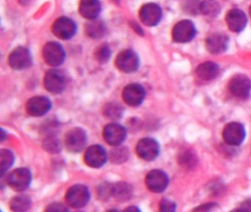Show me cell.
Returning <instances> with one entry per match:
<instances>
[{
  "label": "cell",
  "instance_id": "obj_1",
  "mask_svg": "<svg viewBox=\"0 0 251 212\" xmlns=\"http://www.w3.org/2000/svg\"><path fill=\"white\" fill-rule=\"evenodd\" d=\"M90 199V192L86 186L76 184L69 188L66 194L67 204L74 209L84 207Z\"/></svg>",
  "mask_w": 251,
  "mask_h": 212
},
{
  "label": "cell",
  "instance_id": "obj_2",
  "mask_svg": "<svg viewBox=\"0 0 251 212\" xmlns=\"http://www.w3.org/2000/svg\"><path fill=\"white\" fill-rule=\"evenodd\" d=\"M43 56L48 65L56 67L64 63L66 57L65 50L59 43L50 41L44 47Z\"/></svg>",
  "mask_w": 251,
  "mask_h": 212
},
{
  "label": "cell",
  "instance_id": "obj_3",
  "mask_svg": "<svg viewBox=\"0 0 251 212\" xmlns=\"http://www.w3.org/2000/svg\"><path fill=\"white\" fill-rule=\"evenodd\" d=\"M87 143V135L82 128H75L69 131L64 138L67 150L72 153H79L83 150Z\"/></svg>",
  "mask_w": 251,
  "mask_h": 212
},
{
  "label": "cell",
  "instance_id": "obj_4",
  "mask_svg": "<svg viewBox=\"0 0 251 212\" xmlns=\"http://www.w3.org/2000/svg\"><path fill=\"white\" fill-rule=\"evenodd\" d=\"M31 172L27 168H18L13 171L7 178V182L11 188L17 191L27 189L31 183Z\"/></svg>",
  "mask_w": 251,
  "mask_h": 212
},
{
  "label": "cell",
  "instance_id": "obj_5",
  "mask_svg": "<svg viewBox=\"0 0 251 212\" xmlns=\"http://www.w3.org/2000/svg\"><path fill=\"white\" fill-rule=\"evenodd\" d=\"M44 82L48 91L52 94H60L67 86V78L61 70L50 69L45 75Z\"/></svg>",
  "mask_w": 251,
  "mask_h": 212
},
{
  "label": "cell",
  "instance_id": "obj_6",
  "mask_svg": "<svg viewBox=\"0 0 251 212\" xmlns=\"http://www.w3.org/2000/svg\"><path fill=\"white\" fill-rule=\"evenodd\" d=\"M139 57L136 53L131 50H126L121 52L115 60L117 69L125 73H132L136 72L139 66Z\"/></svg>",
  "mask_w": 251,
  "mask_h": 212
},
{
  "label": "cell",
  "instance_id": "obj_7",
  "mask_svg": "<svg viewBox=\"0 0 251 212\" xmlns=\"http://www.w3.org/2000/svg\"><path fill=\"white\" fill-rule=\"evenodd\" d=\"M8 61L11 67L15 70H24L31 66L33 58L28 49L19 47L11 52Z\"/></svg>",
  "mask_w": 251,
  "mask_h": 212
},
{
  "label": "cell",
  "instance_id": "obj_8",
  "mask_svg": "<svg viewBox=\"0 0 251 212\" xmlns=\"http://www.w3.org/2000/svg\"><path fill=\"white\" fill-rule=\"evenodd\" d=\"M138 156L145 160H155L160 153V146L156 140L152 138H144L136 145Z\"/></svg>",
  "mask_w": 251,
  "mask_h": 212
},
{
  "label": "cell",
  "instance_id": "obj_9",
  "mask_svg": "<svg viewBox=\"0 0 251 212\" xmlns=\"http://www.w3.org/2000/svg\"><path fill=\"white\" fill-rule=\"evenodd\" d=\"M77 26L73 19L68 17H60L55 20L52 25V32L57 38L69 40L75 35Z\"/></svg>",
  "mask_w": 251,
  "mask_h": 212
},
{
  "label": "cell",
  "instance_id": "obj_10",
  "mask_svg": "<svg viewBox=\"0 0 251 212\" xmlns=\"http://www.w3.org/2000/svg\"><path fill=\"white\" fill-rule=\"evenodd\" d=\"M141 22L148 26H153L161 22L162 10L155 3H148L141 7L139 11Z\"/></svg>",
  "mask_w": 251,
  "mask_h": 212
},
{
  "label": "cell",
  "instance_id": "obj_11",
  "mask_svg": "<svg viewBox=\"0 0 251 212\" xmlns=\"http://www.w3.org/2000/svg\"><path fill=\"white\" fill-rule=\"evenodd\" d=\"M196 34L195 25L189 20L177 22L173 29V38L177 43H187L192 41Z\"/></svg>",
  "mask_w": 251,
  "mask_h": 212
},
{
  "label": "cell",
  "instance_id": "obj_12",
  "mask_svg": "<svg viewBox=\"0 0 251 212\" xmlns=\"http://www.w3.org/2000/svg\"><path fill=\"white\" fill-rule=\"evenodd\" d=\"M223 136L226 144L238 146L243 142L245 138V130L239 122H230L225 127Z\"/></svg>",
  "mask_w": 251,
  "mask_h": 212
},
{
  "label": "cell",
  "instance_id": "obj_13",
  "mask_svg": "<svg viewBox=\"0 0 251 212\" xmlns=\"http://www.w3.org/2000/svg\"><path fill=\"white\" fill-rule=\"evenodd\" d=\"M103 137L108 144L118 147L126 140L127 137V130L120 124L111 123L104 128Z\"/></svg>",
  "mask_w": 251,
  "mask_h": 212
},
{
  "label": "cell",
  "instance_id": "obj_14",
  "mask_svg": "<svg viewBox=\"0 0 251 212\" xmlns=\"http://www.w3.org/2000/svg\"><path fill=\"white\" fill-rule=\"evenodd\" d=\"M145 183L148 189L152 192H162L168 186L169 178L164 171L153 169L147 175Z\"/></svg>",
  "mask_w": 251,
  "mask_h": 212
},
{
  "label": "cell",
  "instance_id": "obj_15",
  "mask_svg": "<svg viewBox=\"0 0 251 212\" xmlns=\"http://www.w3.org/2000/svg\"><path fill=\"white\" fill-rule=\"evenodd\" d=\"M229 89L238 98L247 99L251 90V81L244 75H236L229 82Z\"/></svg>",
  "mask_w": 251,
  "mask_h": 212
},
{
  "label": "cell",
  "instance_id": "obj_16",
  "mask_svg": "<svg viewBox=\"0 0 251 212\" xmlns=\"http://www.w3.org/2000/svg\"><path fill=\"white\" fill-rule=\"evenodd\" d=\"M108 159L106 150L102 146H91L85 153L84 160L88 166L92 168L102 167Z\"/></svg>",
  "mask_w": 251,
  "mask_h": 212
},
{
  "label": "cell",
  "instance_id": "obj_17",
  "mask_svg": "<svg viewBox=\"0 0 251 212\" xmlns=\"http://www.w3.org/2000/svg\"><path fill=\"white\" fill-rule=\"evenodd\" d=\"M146 95L145 88L140 84L131 83L123 90V98L126 104L136 107L142 104Z\"/></svg>",
  "mask_w": 251,
  "mask_h": 212
},
{
  "label": "cell",
  "instance_id": "obj_18",
  "mask_svg": "<svg viewBox=\"0 0 251 212\" xmlns=\"http://www.w3.org/2000/svg\"><path fill=\"white\" fill-rule=\"evenodd\" d=\"M27 111L32 116H42L48 113L52 107V103L48 97L38 96L27 102Z\"/></svg>",
  "mask_w": 251,
  "mask_h": 212
},
{
  "label": "cell",
  "instance_id": "obj_19",
  "mask_svg": "<svg viewBox=\"0 0 251 212\" xmlns=\"http://www.w3.org/2000/svg\"><path fill=\"white\" fill-rule=\"evenodd\" d=\"M228 38L221 33H214L205 40V47L211 54H218L226 52L228 46Z\"/></svg>",
  "mask_w": 251,
  "mask_h": 212
},
{
  "label": "cell",
  "instance_id": "obj_20",
  "mask_svg": "<svg viewBox=\"0 0 251 212\" xmlns=\"http://www.w3.org/2000/svg\"><path fill=\"white\" fill-rule=\"evenodd\" d=\"M226 22L230 30L239 32L245 29L248 23V19L242 10L232 9L226 15Z\"/></svg>",
  "mask_w": 251,
  "mask_h": 212
},
{
  "label": "cell",
  "instance_id": "obj_21",
  "mask_svg": "<svg viewBox=\"0 0 251 212\" xmlns=\"http://www.w3.org/2000/svg\"><path fill=\"white\" fill-rule=\"evenodd\" d=\"M101 12L99 0H80L79 13L85 19L92 20L97 19Z\"/></svg>",
  "mask_w": 251,
  "mask_h": 212
},
{
  "label": "cell",
  "instance_id": "obj_22",
  "mask_svg": "<svg viewBox=\"0 0 251 212\" xmlns=\"http://www.w3.org/2000/svg\"><path fill=\"white\" fill-rule=\"evenodd\" d=\"M86 35L94 39L102 38L106 33V26L102 21L95 19L89 20L85 25Z\"/></svg>",
  "mask_w": 251,
  "mask_h": 212
},
{
  "label": "cell",
  "instance_id": "obj_23",
  "mask_svg": "<svg viewBox=\"0 0 251 212\" xmlns=\"http://www.w3.org/2000/svg\"><path fill=\"white\" fill-rule=\"evenodd\" d=\"M111 194L113 197L119 201H127L131 198L133 195V188L127 183H117L112 185Z\"/></svg>",
  "mask_w": 251,
  "mask_h": 212
},
{
  "label": "cell",
  "instance_id": "obj_24",
  "mask_svg": "<svg viewBox=\"0 0 251 212\" xmlns=\"http://www.w3.org/2000/svg\"><path fill=\"white\" fill-rule=\"evenodd\" d=\"M198 77L203 80H211L214 79L219 74V66L213 62H205L201 63L197 68Z\"/></svg>",
  "mask_w": 251,
  "mask_h": 212
},
{
  "label": "cell",
  "instance_id": "obj_25",
  "mask_svg": "<svg viewBox=\"0 0 251 212\" xmlns=\"http://www.w3.org/2000/svg\"><path fill=\"white\" fill-rule=\"evenodd\" d=\"M30 206H31V199L25 194L16 196L10 202V208L14 212H25L30 209Z\"/></svg>",
  "mask_w": 251,
  "mask_h": 212
},
{
  "label": "cell",
  "instance_id": "obj_26",
  "mask_svg": "<svg viewBox=\"0 0 251 212\" xmlns=\"http://www.w3.org/2000/svg\"><path fill=\"white\" fill-rule=\"evenodd\" d=\"M199 10L207 17H216L220 11V6L215 0H204L200 4Z\"/></svg>",
  "mask_w": 251,
  "mask_h": 212
},
{
  "label": "cell",
  "instance_id": "obj_27",
  "mask_svg": "<svg viewBox=\"0 0 251 212\" xmlns=\"http://www.w3.org/2000/svg\"><path fill=\"white\" fill-rule=\"evenodd\" d=\"M14 158L12 152L8 150H1L0 151V172H1V176H3L4 174L14 164Z\"/></svg>",
  "mask_w": 251,
  "mask_h": 212
},
{
  "label": "cell",
  "instance_id": "obj_28",
  "mask_svg": "<svg viewBox=\"0 0 251 212\" xmlns=\"http://www.w3.org/2000/svg\"><path fill=\"white\" fill-rule=\"evenodd\" d=\"M43 147L46 151L51 154H55L59 153L61 150V144L60 140L57 137L50 136L47 137L43 141Z\"/></svg>",
  "mask_w": 251,
  "mask_h": 212
},
{
  "label": "cell",
  "instance_id": "obj_29",
  "mask_svg": "<svg viewBox=\"0 0 251 212\" xmlns=\"http://www.w3.org/2000/svg\"><path fill=\"white\" fill-rule=\"evenodd\" d=\"M123 107L120 105L114 103L107 105L104 109L105 116L112 119H120L123 116Z\"/></svg>",
  "mask_w": 251,
  "mask_h": 212
},
{
  "label": "cell",
  "instance_id": "obj_30",
  "mask_svg": "<svg viewBox=\"0 0 251 212\" xmlns=\"http://www.w3.org/2000/svg\"><path fill=\"white\" fill-rule=\"evenodd\" d=\"M111 50L106 44H102L95 50V58L100 63H107L111 57Z\"/></svg>",
  "mask_w": 251,
  "mask_h": 212
},
{
  "label": "cell",
  "instance_id": "obj_31",
  "mask_svg": "<svg viewBox=\"0 0 251 212\" xmlns=\"http://www.w3.org/2000/svg\"><path fill=\"white\" fill-rule=\"evenodd\" d=\"M127 156H128V153H127V149L117 147L111 151V161L117 163H122V162L127 160Z\"/></svg>",
  "mask_w": 251,
  "mask_h": 212
},
{
  "label": "cell",
  "instance_id": "obj_32",
  "mask_svg": "<svg viewBox=\"0 0 251 212\" xmlns=\"http://www.w3.org/2000/svg\"><path fill=\"white\" fill-rule=\"evenodd\" d=\"M111 191H112V185L105 183L100 186L98 188V196L102 200H106L108 197L112 196Z\"/></svg>",
  "mask_w": 251,
  "mask_h": 212
},
{
  "label": "cell",
  "instance_id": "obj_33",
  "mask_svg": "<svg viewBox=\"0 0 251 212\" xmlns=\"http://www.w3.org/2000/svg\"><path fill=\"white\" fill-rule=\"evenodd\" d=\"M160 210L164 212H175L176 204L168 199H163L160 203Z\"/></svg>",
  "mask_w": 251,
  "mask_h": 212
},
{
  "label": "cell",
  "instance_id": "obj_34",
  "mask_svg": "<svg viewBox=\"0 0 251 212\" xmlns=\"http://www.w3.org/2000/svg\"><path fill=\"white\" fill-rule=\"evenodd\" d=\"M47 211H48V212H66V211L69 210L62 203H54L50 205V206L47 208Z\"/></svg>",
  "mask_w": 251,
  "mask_h": 212
},
{
  "label": "cell",
  "instance_id": "obj_35",
  "mask_svg": "<svg viewBox=\"0 0 251 212\" xmlns=\"http://www.w3.org/2000/svg\"><path fill=\"white\" fill-rule=\"evenodd\" d=\"M239 210L251 211V201L245 202Z\"/></svg>",
  "mask_w": 251,
  "mask_h": 212
},
{
  "label": "cell",
  "instance_id": "obj_36",
  "mask_svg": "<svg viewBox=\"0 0 251 212\" xmlns=\"http://www.w3.org/2000/svg\"><path fill=\"white\" fill-rule=\"evenodd\" d=\"M126 211H140L136 206H130V207L127 208L126 209Z\"/></svg>",
  "mask_w": 251,
  "mask_h": 212
},
{
  "label": "cell",
  "instance_id": "obj_37",
  "mask_svg": "<svg viewBox=\"0 0 251 212\" xmlns=\"http://www.w3.org/2000/svg\"><path fill=\"white\" fill-rule=\"evenodd\" d=\"M4 137H5V132H4L3 129H2V141H3Z\"/></svg>",
  "mask_w": 251,
  "mask_h": 212
},
{
  "label": "cell",
  "instance_id": "obj_38",
  "mask_svg": "<svg viewBox=\"0 0 251 212\" xmlns=\"http://www.w3.org/2000/svg\"><path fill=\"white\" fill-rule=\"evenodd\" d=\"M249 13H250V15H251V7H250Z\"/></svg>",
  "mask_w": 251,
  "mask_h": 212
}]
</instances>
